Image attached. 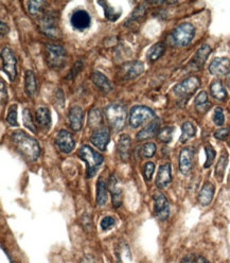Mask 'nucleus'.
<instances>
[{
  "instance_id": "1",
  "label": "nucleus",
  "mask_w": 230,
  "mask_h": 263,
  "mask_svg": "<svg viewBox=\"0 0 230 263\" xmlns=\"http://www.w3.org/2000/svg\"><path fill=\"white\" fill-rule=\"evenodd\" d=\"M11 140L16 150L30 162H35L40 155V147L36 139L23 131H15L11 134Z\"/></svg>"
},
{
  "instance_id": "2",
  "label": "nucleus",
  "mask_w": 230,
  "mask_h": 263,
  "mask_svg": "<svg viewBox=\"0 0 230 263\" xmlns=\"http://www.w3.org/2000/svg\"><path fill=\"white\" fill-rule=\"evenodd\" d=\"M78 156L84 161L87 165V177L92 178L96 175V173L99 169L100 165L104 162V157L95 151L89 145H82V147L78 151Z\"/></svg>"
},
{
  "instance_id": "3",
  "label": "nucleus",
  "mask_w": 230,
  "mask_h": 263,
  "mask_svg": "<svg viewBox=\"0 0 230 263\" xmlns=\"http://www.w3.org/2000/svg\"><path fill=\"white\" fill-rule=\"evenodd\" d=\"M105 116L109 127L114 132H120L127 120V108L120 103H113L105 108Z\"/></svg>"
},
{
  "instance_id": "4",
  "label": "nucleus",
  "mask_w": 230,
  "mask_h": 263,
  "mask_svg": "<svg viewBox=\"0 0 230 263\" xmlns=\"http://www.w3.org/2000/svg\"><path fill=\"white\" fill-rule=\"evenodd\" d=\"M46 61L51 69H61L66 64V51L60 45L49 44L46 47Z\"/></svg>"
},
{
  "instance_id": "5",
  "label": "nucleus",
  "mask_w": 230,
  "mask_h": 263,
  "mask_svg": "<svg viewBox=\"0 0 230 263\" xmlns=\"http://www.w3.org/2000/svg\"><path fill=\"white\" fill-rule=\"evenodd\" d=\"M195 35V28L189 23H185L177 26L172 32V41L176 46H188Z\"/></svg>"
},
{
  "instance_id": "6",
  "label": "nucleus",
  "mask_w": 230,
  "mask_h": 263,
  "mask_svg": "<svg viewBox=\"0 0 230 263\" xmlns=\"http://www.w3.org/2000/svg\"><path fill=\"white\" fill-rule=\"evenodd\" d=\"M155 113L146 106L137 105L131 109L130 114V126L133 129L140 128L148 121L154 120Z\"/></svg>"
},
{
  "instance_id": "7",
  "label": "nucleus",
  "mask_w": 230,
  "mask_h": 263,
  "mask_svg": "<svg viewBox=\"0 0 230 263\" xmlns=\"http://www.w3.org/2000/svg\"><path fill=\"white\" fill-rule=\"evenodd\" d=\"M200 85V81L197 77H190L173 88V92L180 98H189L195 92L197 91Z\"/></svg>"
},
{
  "instance_id": "8",
  "label": "nucleus",
  "mask_w": 230,
  "mask_h": 263,
  "mask_svg": "<svg viewBox=\"0 0 230 263\" xmlns=\"http://www.w3.org/2000/svg\"><path fill=\"white\" fill-rule=\"evenodd\" d=\"M40 29L47 36L52 38L60 37V30L58 28V18L52 12L46 13L40 19Z\"/></svg>"
},
{
  "instance_id": "9",
  "label": "nucleus",
  "mask_w": 230,
  "mask_h": 263,
  "mask_svg": "<svg viewBox=\"0 0 230 263\" xmlns=\"http://www.w3.org/2000/svg\"><path fill=\"white\" fill-rule=\"evenodd\" d=\"M1 61H2V70L6 73L9 79L13 82L17 77L16 70V59L13 54L12 50L9 48H3L1 51Z\"/></svg>"
},
{
  "instance_id": "10",
  "label": "nucleus",
  "mask_w": 230,
  "mask_h": 263,
  "mask_svg": "<svg viewBox=\"0 0 230 263\" xmlns=\"http://www.w3.org/2000/svg\"><path fill=\"white\" fill-rule=\"evenodd\" d=\"M144 71L143 63L139 61L128 62L121 66L120 68V75L124 80H133L138 78Z\"/></svg>"
},
{
  "instance_id": "11",
  "label": "nucleus",
  "mask_w": 230,
  "mask_h": 263,
  "mask_svg": "<svg viewBox=\"0 0 230 263\" xmlns=\"http://www.w3.org/2000/svg\"><path fill=\"white\" fill-rule=\"evenodd\" d=\"M154 199V212L160 221H165L170 216V204L163 193H156L153 197Z\"/></svg>"
},
{
  "instance_id": "12",
  "label": "nucleus",
  "mask_w": 230,
  "mask_h": 263,
  "mask_svg": "<svg viewBox=\"0 0 230 263\" xmlns=\"http://www.w3.org/2000/svg\"><path fill=\"white\" fill-rule=\"evenodd\" d=\"M55 144H57V147L62 153L69 154L74 149L75 141L71 133H69L66 130H62L58 133L57 138H55Z\"/></svg>"
},
{
  "instance_id": "13",
  "label": "nucleus",
  "mask_w": 230,
  "mask_h": 263,
  "mask_svg": "<svg viewBox=\"0 0 230 263\" xmlns=\"http://www.w3.org/2000/svg\"><path fill=\"white\" fill-rule=\"evenodd\" d=\"M70 23L74 29L83 31V30H86L87 28L90 27L92 18H90V15L87 11L78 9L72 13Z\"/></svg>"
},
{
  "instance_id": "14",
  "label": "nucleus",
  "mask_w": 230,
  "mask_h": 263,
  "mask_svg": "<svg viewBox=\"0 0 230 263\" xmlns=\"http://www.w3.org/2000/svg\"><path fill=\"white\" fill-rule=\"evenodd\" d=\"M109 131L106 128H99L90 136V141L101 151H105L109 142Z\"/></svg>"
},
{
  "instance_id": "15",
  "label": "nucleus",
  "mask_w": 230,
  "mask_h": 263,
  "mask_svg": "<svg viewBox=\"0 0 230 263\" xmlns=\"http://www.w3.org/2000/svg\"><path fill=\"white\" fill-rule=\"evenodd\" d=\"M194 152L192 148H184L179 154V170L184 175H188L193 168Z\"/></svg>"
},
{
  "instance_id": "16",
  "label": "nucleus",
  "mask_w": 230,
  "mask_h": 263,
  "mask_svg": "<svg viewBox=\"0 0 230 263\" xmlns=\"http://www.w3.org/2000/svg\"><path fill=\"white\" fill-rule=\"evenodd\" d=\"M211 53V47L209 45H203L195 53L193 57L191 63L189 66L191 67L192 70H200L204 67L206 61L209 55Z\"/></svg>"
},
{
  "instance_id": "17",
  "label": "nucleus",
  "mask_w": 230,
  "mask_h": 263,
  "mask_svg": "<svg viewBox=\"0 0 230 263\" xmlns=\"http://www.w3.org/2000/svg\"><path fill=\"white\" fill-rule=\"evenodd\" d=\"M209 71L215 77L227 75L230 71V60L227 58L214 59L209 65Z\"/></svg>"
},
{
  "instance_id": "18",
  "label": "nucleus",
  "mask_w": 230,
  "mask_h": 263,
  "mask_svg": "<svg viewBox=\"0 0 230 263\" xmlns=\"http://www.w3.org/2000/svg\"><path fill=\"white\" fill-rule=\"evenodd\" d=\"M107 188L111 195V200H113L114 207L119 208L122 205V190L119 187V183H118V179L115 174H110L107 183Z\"/></svg>"
},
{
  "instance_id": "19",
  "label": "nucleus",
  "mask_w": 230,
  "mask_h": 263,
  "mask_svg": "<svg viewBox=\"0 0 230 263\" xmlns=\"http://www.w3.org/2000/svg\"><path fill=\"white\" fill-rule=\"evenodd\" d=\"M172 181V169L170 164H162L158 169L156 177V186L158 188H165Z\"/></svg>"
},
{
  "instance_id": "20",
  "label": "nucleus",
  "mask_w": 230,
  "mask_h": 263,
  "mask_svg": "<svg viewBox=\"0 0 230 263\" xmlns=\"http://www.w3.org/2000/svg\"><path fill=\"white\" fill-rule=\"evenodd\" d=\"M83 118H84V113H83V109L80 106H73L69 110V126L74 132H79L82 129Z\"/></svg>"
},
{
  "instance_id": "21",
  "label": "nucleus",
  "mask_w": 230,
  "mask_h": 263,
  "mask_svg": "<svg viewBox=\"0 0 230 263\" xmlns=\"http://www.w3.org/2000/svg\"><path fill=\"white\" fill-rule=\"evenodd\" d=\"M130 150H131V138L128 135H121L117 144L118 155L123 163H128L130 159Z\"/></svg>"
},
{
  "instance_id": "22",
  "label": "nucleus",
  "mask_w": 230,
  "mask_h": 263,
  "mask_svg": "<svg viewBox=\"0 0 230 263\" xmlns=\"http://www.w3.org/2000/svg\"><path fill=\"white\" fill-rule=\"evenodd\" d=\"M159 127H160V120L159 119H154L152 120L148 126H146L143 130H141L139 133L137 134V140L141 141V140H145L148 139V138L151 137H154L155 135L158 134L159 132Z\"/></svg>"
},
{
  "instance_id": "23",
  "label": "nucleus",
  "mask_w": 230,
  "mask_h": 263,
  "mask_svg": "<svg viewBox=\"0 0 230 263\" xmlns=\"http://www.w3.org/2000/svg\"><path fill=\"white\" fill-rule=\"evenodd\" d=\"M214 186L210 182H206L198 193V202L201 206H208L214 197Z\"/></svg>"
},
{
  "instance_id": "24",
  "label": "nucleus",
  "mask_w": 230,
  "mask_h": 263,
  "mask_svg": "<svg viewBox=\"0 0 230 263\" xmlns=\"http://www.w3.org/2000/svg\"><path fill=\"white\" fill-rule=\"evenodd\" d=\"M92 80L95 85L103 93H109L111 91V84L109 80L100 71H94L92 74Z\"/></svg>"
},
{
  "instance_id": "25",
  "label": "nucleus",
  "mask_w": 230,
  "mask_h": 263,
  "mask_svg": "<svg viewBox=\"0 0 230 263\" xmlns=\"http://www.w3.org/2000/svg\"><path fill=\"white\" fill-rule=\"evenodd\" d=\"M107 185L102 177L97 183V205L104 206L107 203Z\"/></svg>"
},
{
  "instance_id": "26",
  "label": "nucleus",
  "mask_w": 230,
  "mask_h": 263,
  "mask_svg": "<svg viewBox=\"0 0 230 263\" xmlns=\"http://www.w3.org/2000/svg\"><path fill=\"white\" fill-rule=\"evenodd\" d=\"M36 121L43 129H49L51 126V114L47 107H39L36 110Z\"/></svg>"
},
{
  "instance_id": "27",
  "label": "nucleus",
  "mask_w": 230,
  "mask_h": 263,
  "mask_svg": "<svg viewBox=\"0 0 230 263\" xmlns=\"http://www.w3.org/2000/svg\"><path fill=\"white\" fill-rule=\"evenodd\" d=\"M36 78L31 70H27L25 74V91L29 97H33L36 93Z\"/></svg>"
},
{
  "instance_id": "28",
  "label": "nucleus",
  "mask_w": 230,
  "mask_h": 263,
  "mask_svg": "<svg viewBox=\"0 0 230 263\" xmlns=\"http://www.w3.org/2000/svg\"><path fill=\"white\" fill-rule=\"evenodd\" d=\"M227 164H228V154L225 150H223L219 162L217 164V167H215V172H214L215 177H217L219 182H222L223 178H224Z\"/></svg>"
},
{
  "instance_id": "29",
  "label": "nucleus",
  "mask_w": 230,
  "mask_h": 263,
  "mask_svg": "<svg viewBox=\"0 0 230 263\" xmlns=\"http://www.w3.org/2000/svg\"><path fill=\"white\" fill-rule=\"evenodd\" d=\"M210 94L214 99L220 101H225L227 99V92L225 86L221 81H214L210 86Z\"/></svg>"
},
{
  "instance_id": "30",
  "label": "nucleus",
  "mask_w": 230,
  "mask_h": 263,
  "mask_svg": "<svg viewBox=\"0 0 230 263\" xmlns=\"http://www.w3.org/2000/svg\"><path fill=\"white\" fill-rule=\"evenodd\" d=\"M164 51H165V45L164 43H157L150 48L148 54H146V58H148V60L151 62H155L163 57Z\"/></svg>"
},
{
  "instance_id": "31",
  "label": "nucleus",
  "mask_w": 230,
  "mask_h": 263,
  "mask_svg": "<svg viewBox=\"0 0 230 263\" xmlns=\"http://www.w3.org/2000/svg\"><path fill=\"white\" fill-rule=\"evenodd\" d=\"M197 134V129L193 124L189 121H187L183 124L182 127V136H180V142H187Z\"/></svg>"
},
{
  "instance_id": "32",
  "label": "nucleus",
  "mask_w": 230,
  "mask_h": 263,
  "mask_svg": "<svg viewBox=\"0 0 230 263\" xmlns=\"http://www.w3.org/2000/svg\"><path fill=\"white\" fill-rule=\"evenodd\" d=\"M195 107L197 108L198 112L205 113L207 110L210 108L211 104L208 102V95L205 92H201L197 95V98H195Z\"/></svg>"
},
{
  "instance_id": "33",
  "label": "nucleus",
  "mask_w": 230,
  "mask_h": 263,
  "mask_svg": "<svg viewBox=\"0 0 230 263\" xmlns=\"http://www.w3.org/2000/svg\"><path fill=\"white\" fill-rule=\"evenodd\" d=\"M100 5L103 6L104 9V12H105V16L108 20H110V22H115V20H117L118 18L120 17L121 15V11H116V9L114 8V6H111L108 2H105V1H99L98 2Z\"/></svg>"
},
{
  "instance_id": "34",
  "label": "nucleus",
  "mask_w": 230,
  "mask_h": 263,
  "mask_svg": "<svg viewBox=\"0 0 230 263\" xmlns=\"http://www.w3.org/2000/svg\"><path fill=\"white\" fill-rule=\"evenodd\" d=\"M47 3L45 1H28V11L33 16H41L44 12V6Z\"/></svg>"
},
{
  "instance_id": "35",
  "label": "nucleus",
  "mask_w": 230,
  "mask_h": 263,
  "mask_svg": "<svg viewBox=\"0 0 230 263\" xmlns=\"http://www.w3.org/2000/svg\"><path fill=\"white\" fill-rule=\"evenodd\" d=\"M173 132H174L173 127H165V128H163L162 130H159L158 134H157L159 141H162L164 143H169L172 140Z\"/></svg>"
},
{
  "instance_id": "36",
  "label": "nucleus",
  "mask_w": 230,
  "mask_h": 263,
  "mask_svg": "<svg viewBox=\"0 0 230 263\" xmlns=\"http://www.w3.org/2000/svg\"><path fill=\"white\" fill-rule=\"evenodd\" d=\"M205 152H206V163L204 164V168L208 169V168H210L212 165L214 159H215V156H217V152H215V150L213 149V147L210 144L206 145Z\"/></svg>"
},
{
  "instance_id": "37",
  "label": "nucleus",
  "mask_w": 230,
  "mask_h": 263,
  "mask_svg": "<svg viewBox=\"0 0 230 263\" xmlns=\"http://www.w3.org/2000/svg\"><path fill=\"white\" fill-rule=\"evenodd\" d=\"M89 126L92 128H98L101 126L102 123V116L99 109H93L89 114V120H88ZM99 129V128H98Z\"/></svg>"
},
{
  "instance_id": "38",
  "label": "nucleus",
  "mask_w": 230,
  "mask_h": 263,
  "mask_svg": "<svg viewBox=\"0 0 230 263\" xmlns=\"http://www.w3.org/2000/svg\"><path fill=\"white\" fill-rule=\"evenodd\" d=\"M180 263H210V261L207 260L205 257L197 254L187 255L180 260Z\"/></svg>"
},
{
  "instance_id": "39",
  "label": "nucleus",
  "mask_w": 230,
  "mask_h": 263,
  "mask_svg": "<svg viewBox=\"0 0 230 263\" xmlns=\"http://www.w3.org/2000/svg\"><path fill=\"white\" fill-rule=\"evenodd\" d=\"M23 119H24L25 127L29 129L32 132V133H36L35 124H34L33 119H32V115L30 113V110L28 109V108L24 109V112H23Z\"/></svg>"
},
{
  "instance_id": "40",
  "label": "nucleus",
  "mask_w": 230,
  "mask_h": 263,
  "mask_svg": "<svg viewBox=\"0 0 230 263\" xmlns=\"http://www.w3.org/2000/svg\"><path fill=\"white\" fill-rule=\"evenodd\" d=\"M140 153L145 158H151L155 155L156 153V145L153 142H148L142 145Z\"/></svg>"
},
{
  "instance_id": "41",
  "label": "nucleus",
  "mask_w": 230,
  "mask_h": 263,
  "mask_svg": "<svg viewBox=\"0 0 230 263\" xmlns=\"http://www.w3.org/2000/svg\"><path fill=\"white\" fill-rule=\"evenodd\" d=\"M6 121L12 127H18L17 122V105H12L9 109L8 116H6Z\"/></svg>"
},
{
  "instance_id": "42",
  "label": "nucleus",
  "mask_w": 230,
  "mask_h": 263,
  "mask_svg": "<svg viewBox=\"0 0 230 263\" xmlns=\"http://www.w3.org/2000/svg\"><path fill=\"white\" fill-rule=\"evenodd\" d=\"M212 120L215 123V126H218V127H221L224 124L225 116H224V112H223V109L221 107H217L214 109Z\"/></svg>"
},
{
  "instance_id": "43",
  "label": "nucleus",
  "mask_w": 230,
  "mask_h": 263,
  "mask_svg": "<svg viewBox=\"0 0 230 263\" xmlns=\"http://www.w3.org/2000/svg\"><path fill=\"white\" fill-rule=\"evenodd\" d=\"M155 171V164L154 163L152 162H148L144 165H143V169H142V174L143 177L145 178V181H151L152 176H153V173Z\"/></svg>"
},
{
  "instance_id": "44",
  "label": "nucleus",
  "mask_w": 230,
  "mask_h": 263,
  "mask_svg": "<svg viewBox=\"0 0 230 263\" xmlns=\"http://www.w3.org/2000/svg\"><path fill=\"white\" fill-rule=\"evenodd\" d=\"M116 224V219L114 217H105L101 221V228L103 230H108Z\"/></svg>"
},
{
  "instance_id": "45",
  "label": "nucleus",
  "mask_w": 230,
  "mask_h": 263,
  "mask_svg": "<svg viewBox=\"0 0 230 263\" xmlns=\"http://www.w3.org/2000/svg\"><path fill=\"white\" fill-rule=\"evenodd\" d=\"M230 134V128H222L214 133V137L219 140H225Z\"/></svg>"
},
{
  "instance_id": "46",
  "label": "nucleus",
  "mask_w": 230,
  "mask_h": 263,
  "mask_svg": "<svg viewBox=\"0 0 230 263\" xmlns=\"http://www.w3.org/2000/svg\"><path fill=\"white\" fill-rule=\"evenodd\" d=\"M0 83H1V103L3 104V103L6 101V87H5V83L2 79L0 80Z\"/></svg>"
},
{
  "instance_id": "47",
  "label": "nucleus",
  "mask_w": 230,
  "mask_h": 263,
  "mask_svg": "<svg viewBox=\"0 0 230 263\" xmlns=\"http://www.w3.org/2000/svg\"><path fill=\"white\" fill-rule=\"evenodd\" d=\"M80 263H96V261L92 256H85V257L80 261Z\"/></svg>"
},
{
  "instance_id": "48",
  "label": "nucleus",
  "mask_w": 230,
  "mask_h": 263,
  "mask_svg": "<svg viewBox=\"0 0 230 263\" xmlns=\"http://www.w3.org/2000/svg\"><path fill=\"white\" fill-rule=\"evenodd\" d=\"M9 33V26L1 22V35H5V34Z\"/></svg>"
},
{
  "instance_id": "49",
  "label": "nucleus",
  "mask_w": 230,
  "mask_h": 263,
  "mask_svg": "<svg viewBox=\"0 0 230 263\" xmlns=\"http://www.w3.org/2000/svg\"><path fill=\"white\" fill-rule=\"evenodd\" d=\"M226 83H227V86H228V88L230 89V71H229V73L227 74V78H226Z\"/></svg>"
},
{
  "instance_id": "50",
  "label": "nucleus",
  "mask_w": 230,
  "mask_h": 263,
  "mask_svg": "<svg viewBox=\"0 0 230 263\" xmlns=\"http://www.w3.org/2000/svg\"><path fill=\"white\" fill-rule=\"evenodd\" d=\"M229 145H230V140H229Z\"/></svg>"
}]
</instances>
